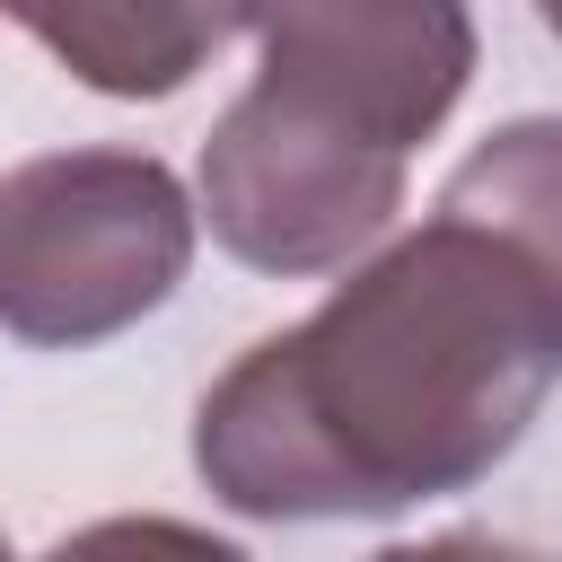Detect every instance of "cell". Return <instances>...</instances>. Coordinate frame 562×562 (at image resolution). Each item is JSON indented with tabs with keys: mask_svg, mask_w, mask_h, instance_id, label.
I'll return each mask as SVG.
<instances>
[{
	"mask_svg": "<svg viewBox=\"0 0 562 562\" xmlns=\"http://www.w3.org/2000/svg\"><path fill=\"white\" fill-rule=\"evenodd\" d=\"M562 378V272L483 202L369 255L263 334L193 413L202 483L246 518H386L483 483Z\"/></svg>",
	"mask_w": 562,
	"mask_h": 562,
	"instance_id": "obj_1",
	"label": "cell"
},
{
	"mask_svg": "<svg viewBox=\"0 0 562 562\" xmlns=\"http://www.w3.org/2000/svg\"><path fill=\"white\" fill-rule=\"evenodd\" d=\"M193 202L140 149H61L0 176V334L88 351L176 299Z\"/></svg>",
	"mask_w": 562,
	"mask_h": 562,
	"instance_id": "obj_2",
	"label": "cell"
},
{
	"mask_svg": "<svg viewBox=\"0 0 562 562\" xmlns=\"http://www.w3.org/2000/svg\"><path fill=\"white\" fill-rule=\"evenodd\" d=\"M255 105L413 158L474 79L465 0H246Z\"/></svg>",
	"mask_w": 562,
	"mask_h": 562,
	"instance_id": "obj_3",
	"label": "cell"
},
{
	"mask_svg": "<svg viewBox=\"0 0 562 562\" xmlns=\"http://www.w3.org/2000/svg\"><path fill=\"white\" fill-rule=\"evenodd\" d=\"M395 211H404L395 149L307 132L255 97H237L202 140V220L255 272H281V281L334 272L360 246H378Z\"/></svg>",
	"mask_w": 562,
	"mask_h": 562,
	"instance_id": "obj_4",
	"label": "cell"
},
{
	"mask_svg": "<svg viewBox=\"0 0 562 562\" xmlns=\"http://www.w3.org/2000/svg\"><path fill=\"white\" fill-rule=\"evenodd\" d=\"M79 88L97 97H176L237 26L246 0H0Z\"/></svg>",
	"mask_w": 562,
	"mask_h": 562,
	"instance_id": "obj_5",
	"label": "cell"
},
{
	"mask_svg": "<svg viewBox=\"0 0 562 562\" xmlns=\"http://www.w3.org/2000/svg\"><path fill=\"white\" fill-rule=\"evenodd\" d=\"M448 193H465V202H483L492 220H509V228L562 272V114L501 123L483 149H465V167L448 176Z\"/></svg>",
	"mask_w": 562,
	"mask_h": 562,
	"instance_id": "obj_6",
	"label": "cell"
},
{
	"mask_svg": "<svg viewBox=\"0 0 562 562\" xmlns=\"http://www.w3.org/2000/svg\"><path fill=\"white\" fill-rule=\"evenodd\" d=\"M536 18H544V35H562V0H527Z\"/></svg>",
	"mask_w": 562,
	"mask_h": 562,
	"instance_id": "obj_7",
	"label": "cell"
}]
</instances>
